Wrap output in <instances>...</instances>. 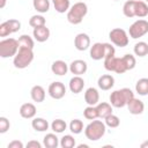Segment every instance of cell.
Here are the masks:
<instances>
[{
	"label": "cell",
	"instance_id": "8fae6325",
	"mask_svg": "<svg viewBox=\"0 0 148 148\" xmlns=\"http://www.w3.org/2000/svg\"><path fill=\"white\" fill-rule=\"evenodd\" d=\"M87 69H88L87 62L81 59H76V60L72 61L69 65V71L74 75H82L87 72Z\"/></svg>",
	"mask_w": 148,
	"mask_h": 148
},
{
	"label": "cell",
	"instance_id": "5bb4252c",
	"mask_svg": "<svg viewBox=\"0 0 148 148\" xmlns=\"http://www.w3.org/2000/svg\"><path fill=\"white\" fill-rule=\"evenodd\" d=\"M127 109L130 111V113L132 114H141L145 110V104L142 101L138 99V98H133L127 103Z\"/></svg>",
	"mask_w": 148,
	"mask_h": 148
},
{
	"label": "cell",
	"instance_id": "f1b7e54d",
	"mask_svg": "<svg viewBox=\"0 0 148 148\" xmlns=\"http://www.w3.org/2000/svg\"><path fill=\"white\" fill-rule=\"evenodd\" d=\"M53 2L54 9L58 13H65L69 9V0H51Z\"/></svg>",
	"mask_w": 148,
	"mask_h": 148
},
{
	"label": "cell",
	"instance_id": "bcb514c9",
	"mask_svg": "<svg viewBox=\"0 0 148 148\" xmlns=\"http://www.w3.org/2000/svg\"><path fill=\"white\" fill-rule=\"evenodd\" d=\"M82 147H88V145H79V148H82Z\"/></svg>",
	"mask_w": 148,
	"mask_h": 148
},
{
	"label": "cell",
	"instance_id": "d6986e66",
	"mask_svg": "<svg viewBox=\"0 0 148 148\" xmlns=\"http://www.w3.org/2000/svg\"><path fill=\"white\" fill-rule=\"evenodd\" d=\"M68 69H69V67L64 60H56L51 66L52 73L56 74V75H59V76L65 75L68 72Z\"/></svg>",
	"mask_w": 148,
	"mask_h": 148
},
{
	"label": "cell",
	"instance_id": "8d00e7d4",
	"mask_svg": "<svg viewBox=\"0 0 148 148\" xmlns=\"http://www.w3.org/2000/svg\"><path fill=\"white\" fill-rule=\"evenodd\" d=\"M60 146L62 148H73L75 146V139L69 134L64 135L60 139Z\"/></svg>",
	"mask_w": 148,
	"mask_h": 148
},
{
	"label": "cell",
	"instance_id": "8992f818",
	"mask_svg": "<svg viewBox=\"0 0 148 148\" xmlns=\"http://www.w3.org/2000/svg\"><path fill=\"white\" fill-rule=\"evenodd\" d=\"M109 38L110 40L119 47H125L128 44V36L127 32L124 29L120 28H114L109 32Z\"/></svg>",
	"mask_w": 148,
	"mask_h": 148
},
{
	"label": "cell",
	"instance_id": "ffe728a7",
	"mask_svg": "<svg viewBox=\"0 0 148 148\" xmlns=\"http://www.w3.org/2000/svg\"><path fill=\"white\" fill-rule=\"evenodd\" d=\"M30 96L34 102L42 103L45 99V90L42 86H34L30 90Z\"/></svg>",
	"mask_w": 148,
	"mask_h": 148
},
{
	"label": "cell",
	"instance_id": "836d02e7",
	"mask_svg": "<svg viewBox=\"0 0 148 148\" xmlns=\"http://www.w3.org/2000/svg\"><path fill=\"white\" fill-rule=\"evenodd\" d=\"M83 116H84V118H86V119H89V120H94V119L98 118L96 106L88 105V106L83 110Z\"/></svg>",
	"mask_w": 148,
	"mask_h": 148
},
{
	"label": "cell",
	"instance_id": "5b68a950",
	"mask_svg": "<svg viewBox=\"0 0 148 148\" xmlns=\"http://www.w3.org/2000/svg\"><path fill=\"white\" fill-rule=\"evenodd\" d=\"M20 49L18 40L15 38H6L0 42V57L1 58H9L15 57Z\"/></svg>",
	"mask_w": 148,
	"mask_h": 148
},
{
	"label": "cell",
	"instance_id": "9c48e42d",
	"mask_svg": "<svg viewBox=\"0 0 148 148\" xmlns=\"http://www.w3.org/2000/svg\"><path fill=\"white\" fill-rule=\"evenodd\" d=\"M66 94V88L62 82H52L49 86V95L53 99H61Z\"/></svg>",
	"mask_w": 148,
	"mask_h": 148
},
{
	"label": "cell",
	"instance_id": "e0dca14e",
	"mask_svg": "<svg viewBox=\"0 0 148 148\" xmlns=\"http://www.w3.org/2000/svg\"><path fill=\"white\" fill-rule=\"evenodd\" d=\"M84 81L80 75H75L69 80V90L74 94H79L83 90Z\"/></svg>",
	"mask_w": 148,
	"mask_h": 148
},
{
	"label": "cell",
	"instance_id": "4dcf8cb0",
	"mask_svg": "<svg viewBox=\"0 0 148 148\" xmlns=\"http://www.w3.org/2000/svg\"><path fill=\"white\" fill-rule=\"evenodd\" d=\"M46 21H45V17L42 16V15H34L30 17L29 20V24L32 27V28H38V27H43L45 25Z\"/></svg>",
	"mask_w": 148,
	"mask_h": 148
},
{
	"label": "cell",
	"instance_id": "d6a6232c",
	"mask_svg": "<svg viewBox=\"0 0 148 148\" xmlns=\"http://www.w3.org/2000/svg\"><path fill=\"white\" fill-rule=\"evenodd\" d=\"M18 40V45L20 46H23V47H29V49H34V40L32 38L29 36V35H22L20 36V38L17 39Z\"/></svg>",
	"mask_w": 148,
	"mask_h": 148
},
{
	"label": "cell",
	"instance_id": "7a4b0ae2",
	"mask_svg": "<svg viewBox=\"0 0 148 148\" xmlns=\"http://www.w3.org/2000/svg\"><path fill=\"white\" fill-rule=\"evenodd\" d=\"M105 130H106L105 123H103L102 120H95L94 119L91 123H89L86 126L84 134H86V138L88 140L97 141L105 134Z\"/></svg>",
	"mask_w": 148,
	"mask_h": 148
},
{
	"label": "cell",
	"instance_id": "2e32d148",
	"mask_svg": "<svg viewBox=\"0 0 148 148\" xmlns=\"http://www.w3.org/2000/svg\"><path fill=\"white\" fill-rule=\"evenodd\" d=\"M97 84L102 90H110L114 86V77L110 74H104L98 77Z\"/></svg>",
	"mask_w": 148,
	"mask_h": 148
},
{
	"label": "cell",
	"instance_id": "3957f363",
	"mask_svg": "<svg viewBox=\"0 0 148 148\" xmlns=\"http://www.w3.org/2000/svg\"><path fill=\"white\" fill-rule=\"evenodd\" d=\"M88 13V6L84 2H76L74 3L67 12V20L72 24H80L83 17Z\"/></svg>",
	"mask_w": 148,
	"mask_h": 148
},
{
	"label": "cell",
	"instance_id": "ab89813d",
	"mask_svg": "<svg viewBox=\"0 0 148 148\" xmlns=\"http://www.w3.org/2000/svg\"><path fill=\"white\" fill-rule=\"evenodd\" d=\"M9 120L6 117H0V133H6L9 130Z\"/></svg>",
	"mask_w": 148,
	"mask_h": 148
},
{
	"label": "cell",
	"instance_id": "1f68e13d",
	"mask_svg": "<svg viewBox=\"0 0 148 148\" xmlns=\"http://www.w3.org/2000/svg\"><path fill=\"white\" fill-rule=\"evenodd\" d=\"M69 130L74 134H80L83 131V123L80 119H73L69 124Z\"/></svg>",
	"mask_w": 148,
	"mask_h": 148
},
{
	"label": "cell",
	"instance_id": "74e56055",
	"mask_svg": "<svg viewBox=\"0 0 148 148\" xmlns=\"http://www.w3.org/2000/svg\"><path fill=\"white\" fill-rule=\"evenodd\" d=\"M121 58H123V61H124V64H125L127 71L133 69V68L135 67V65H136V60H135L134 56H132V54H125V56L121 57Z\"/></svg>",
	"mask_w": 148,
	"mask_h": 148
},
{
	"label": "cell",
	"instance_id": "e575fe53",
	"mask_svg": "<svg viewBox=\"0 0 148 148\" xmlns=\"http://www.w3.org/2000/svg\"><path fill=\"white\" fill-rule=\"evenodd\" d=\"M116 62H117V57L114 56H109L104 58V67L109 72H114L116 68Z\"/></svg>",
	"mask_w": 148,
	"mask_h": 148
},
{
	"label": "cell",
	"instance_id": "d4e9b609",
	"mask_svg": "<svg viewBox=\"0 0 148 148\" xmlns=\"http://www.w3.org/2000/svg\"><path fill=\"white\" fill-rule=\"evenodd\" d=\"M32 6L38 13H46L50 9V0H32Z\"/></svg>",
	"mask_w": 148,
	"mask_h": 148
},
{
	"label": "cell",
	"instance_id": "b9f144b4",
	"mask_svg": "<svg viewBox=\"0 0 148 148\" xmlns=\"http://www.w3.org/2000/svg\"><path fill=\"white\" fill-rule=\"evenodd\" d=\"M7 147L8 148H23V143L21 141H18V140H14V141L9 142Z\"/></svg>",
	"mask_w": 148,
	"mask_h": 148
},
{
	"label": "cell",
	"instance_id": "30bf717a",
	"mask_svg": "<svg viewBox=\"0 0 148 148\" xmlns=\"http://www.w3.org/2000/svg\"><path fill=\"white\" fill-rule=\"evenodd\" d=\"M74 45L76 47V50L79 51H86L87 49L90 47V38L87 34H77L75 39H74Z\"/></svg>",
	"mask_w": 148,
	"mask_h": 148
},
{
	"label": "cell",
	"instance_id": "603a6c76",
	"mask_svg": "<svg viewBox=\"0 0 148 148\" xmlns=\"http://www.w3.org/2000/svg\"><path fill=\"white\" fill-rule=\"evenodd\" d=\"M43 145L46 148H57L59 145V139L54 133H49L43 139Z\"/></svg>",
	"mask_w": 148,
	"mask_h": 148
},
{
	"label": "cell",
	"instance_id": "83f0119b",
	"mask_svg": "<svg viewBox=\"0 0 148 148\" xmlns=\"http://www.w3.org/2000/svg\"><path fill=\"white\" fill-rule=\"evenodd\" d=\"M135 56L138 57H145L148 54V44L146 42H139L134 45V49H133Z\"/></svg>",
	"mask_w": 148,
	"mask_h": 148
},
{
	"label": "cell",
	"instance_id": "7bdbcfd3",
	"mask_svg": "<svg viewBox=\"0 0 148 148\" xmlns=\"http://www.w3.org/2000/svg\"><path fill=\"white\" fill-rule=\"evenodd\" d=\"M27 147H28V148H40V147H42V145H40L38 141L31 140V141H29V142L27 143Z\"/></svg>",
	"mask_w": 148,
	"mask_h": 148
},
{
	"label": "cell",
	"instance_id": "52a82bcc",
	"mask_svg": "<svg viewBox=\"0 0 148 148\" xmlns=\"http://www.w3.org/2000/svg\"><path fill=\"white\" fill-rule=\"evenodd\" d=\"M148 32V21L146 20H138L134 23L131 24L130 29H128V34L130 37H132L133 39L140 38L142 36H145Z\"/></svg>",
	"mask_w": 148,
	"mask_h": 148
},
{
	"label": "cell",
	"instance_id": "7402d4cb",
	"mask_svg": "<svg viewBox=\"0 0 148 148\" xmlns=\"http://www.w3.org/2000/svg\"><path fill=\"white\" fill-rule=\"evenodd\" d=\"M31 126L37 132H45L49 128V123L44 118H34L31 121Z\"/></svg>",
	"mask_w": 148,
	"mask_h": 148
},
{
	"label": "cell",
	"instance_id": "60d3db41",
	"mask_svg": "<svg viewBox=\"0 0 148 148\" xmlns=\"http://www.w3.org/2000/svg\"><path fill=\"white\" fill-rule=\"evenodd\" d=\"M104 49H105V57L114 56L116 50H114V47H113L110 43H104Z\"/></svg>",
	"mask_w": 148,
	"mask_h": 148
},
{
	"label": "cell",
	"instance_id": "277c9868",
	"mask_svg": "<svg viewBox=\"0 0 148 148\" xmlns=\"http://www.w3.org/2000/svg\"><path fill=\"white\" fill-rule=\"evenodd\" d=\"M32 60H34V51H32V49L20 46L17 53L14 57L13 64H14V66L16 68L23 69V68L28 67L31 64Z\"/></svg>",
	"mask_w": 148,
	"mask_h": 148
},
{
	"label": "cell",
	"instance_id": "ba28073f",
	"mask_svg": "<svg viewBox=\"0 0 148 148\" xmlns=\"http://www.w3.org/2000/svg\"><path fill=\"white\" fill-rule=\"evenodd\" d=\"M21 29V22L15 18L7 20L0 24V37H6Z\"/></svg>",
	"mask_w": 148,
	"mask_h": 148
},
{
	"label": "cell",
	"instance_id": "44dd1931",
	"mask_svg": "<svg viewBox=\"0 0 148 148\" xmlns=\"http://www.w3.org/2000/svg\"><path fill=\"white\" fill-rule=\"evenodd\" d=\"M96 110H97V114H98V118H105L108 117L109 114L112 113V105L110 103H106V102H102V103H98L96 105Z\"/></svg>",
	"mask_w": 148,
	"mask_h": 148
},
{
	"label": "cell",
	"instance_id": "9a60e30c",
	"mask_svg": "<svg viewBox=\"0 0 148 148\" xmlns=\"http://www.w3.org/2000/svg\"><path fill=\"white\" fill-rule=\"evenodd\" d=\"M32 35H34V37H35V39L37 42L43 43V42H46L49 39V37H50V30H49V28H46V25L34 28Z\"/></svg>",
	"mask_w": 148,
	"mask_h": 148
},
{
	"label": "cell",
	"instance_id": "f35d334b",
	"mask_svg": "<svg viewBox=\"0 0 148 148\" xmlns=\"http://www.w3.org/2000/svg\"><path fill=\"white\" fill-rule=\"evenodd\" d=\"M127 69H126V66L123 61V58H117V62H116V68H114V72L118 73V74H123L125 73Z\"/></svg>",
	"mask_w": 148,
	"mask_h": 148
},
{
	"label": "cell",
	"instance_id": "7c38bea8",
	"mask_svg": "<svg viewBox=\"0 0 148 148\" xmlns=\"http://www.w3.org/2000/svg\"><path fill=\"white\" fill-rule=\"evenodd\" d=\"M84 101L88 105H97L98 104V101H99V94H98V90L94 87H90L86 90L84 92Z\"/></svg>",
	"mask_w": 148,
	"mask_h": 148
},
{
	"label": "cell",
	"instance_id": "484cf974",
	"mask_svg": "<svg viewBox=\"0 0 148 148\" xmlns=\"http://www.w3.org/2000/svg\"><path fill=\"white\" fill-rule=\"evenodd\" d=\"M135 16L145 17L148 15V5L145 1H135Z\"/></svg>",
	"mask_w": 148,
	"mask_h": 148
},
{
	"label": "cell",
	"instance_id": "6da1fadb",
	"mask_svg": "<svg viewBox=\"0 0 148 148\" xmlns=\"http://www.w3.org/2000/svg\"><path fill=\"white\" fill-rule=\"evenodd\" d=\"M134 98V94L130 88H123L120 90H114L110 95V104L114 108H124L127 103Z\"/></svg>",
	"mask_w": 148,
	"mask_h": 148
},
{
	"label": "cell",
	"instance_id": "ac0fdd59",
	"mask_svg": "<svg viewBox=\"0 0 148 148\" xmlns=\"http://www.w3.org/2000/svg\"><path fill=\"white\" fill-rule=\"evenodd\" d=\"M36 114V106L32 103H24L20 108V116L25 119H31Z\"/></svg>",
	"mask_w": 148,
	"mask_h": 148
},
{
	"label": "cell",
	"instance_id": "d590c367",
	"mask_svg": "<svg viewBox=\"0 0 148 148\" xmlns=\"http://www.w3.org/2000/svg\"><path fill=\"white\" fill-rule=\"evenodd\" d=\"M104 123H105L106 126H109V127H111V128H116V127L119 126L120 119H119L117 116H114V114L111 113V114H109L108 117L104 118Z\"/></svg>",
	"mask_w": 148,
	"mask_h": 148
},
{
	"label": "cell",
	"instance_id": "4fadbf2b",
	"mask_svg": "<svg viewBox=\"0 0 148 148\" xmlns=\"http://www.w3.org/2000/svg\"><path fill=\"white\" fill-rule=\"evenodd\" d=\"M90 58L94 60H101L105 58L104 43H95L90 47Z\"/></svg>",
	"mask_w": 148,
	"mask_h": 148
},
{
	"label": "cell",
	"instance_id": "f6af8a7d",
	"mask_svg": "<svg viewBox=\"0 0 148 148\" xmlns=\"http://www.w3.org/2000/svg\"><path fill=\"white\" fill-rule=\"evenodd\" d=\"M5 5H6V0H1V2H0V8H3Z\"/></svg>",
	"mask_w": 148,
	"mask_h": 148
},
{
	"label": "cell",
	"instance_id": "4316f807",
	"mask_svg": "<svg viewBox=\"0 0 148 148\" xmlns=\"http://www.w3.org/2000/svg\"><path fill=\"white\" fill-rule=\"evenodd\" d=\"M135 0H128L123 6V13L126 17H134L135 16Z\"/></svg>",
	"mask_w": 148,
	"mask_h": 148
},
{
	"label": "cell",
	"instance_id": "7dc6e473",
	"mask_svg": "<svg viewBox=\"0 0 148 148\" xmlns=\"http://www.w3.org/2000/svg\"><path fill=\"white\" fill-rule=\"evenodd\" d=\"M146 1H147V2H148V0H146Z\"/></svg>",
	"mask_w": 148,
	"mask_h": 148
},
{
	"label": "cell",
	"instance_id": "f546056e",
	"mask_svg": "<svg viewBox=\"0 0 148 148\" xmlns=\"http://www.w3.org/2000/svg\"><path fill=\"white\" fill-rule=\"evenodd\" d=\"M67 127V124L62 119H54L51 124V128L54 133H62Z\"/></svg>",
	"mask_w": 148,
	"mask_h": 148
},
{
	"label": "cell",
	"instance_id": "cb8c5ba5",
	"mask_svg": "<svg viewBox=\"0 0 148 148\" xmlns=\"http://www.w3.org/2000/svg\"><path fill=\"white\" fill-rule=\"evenodd\" d=\"M135 91L141 96L148 95V79L147 77H142L138 80L135 84Z\"/></svg>",
	"mask_w": 148,
	"mask_h": 148
},
{
	"label": "cell",
	"instance_id": "ee69618b",
	"mask_svg": "<svg viewBox=\"0 0 148 148\" xmlns=\"http://www.w3.org/2000/svg\"><path fill=\"white\" fill-rule=\"evenodd\" d=\"M140 147H141V148H148V141H145V142H142V143L140 145Z\"/></svg>",
	"mask_w": 148,
	"mask_h": 148
}]
</instances>
